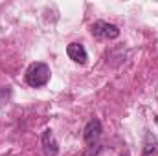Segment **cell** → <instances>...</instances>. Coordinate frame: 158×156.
I'll use <instances>...</instances> for the list:
<instances>
[{"label": "cell", "instance_id": "cell-1", "mask_svg": "<svg viewBox=\"0 0 158 156\" xmlns=\"http://www.w3.org/2000/svg\"><path fill=\"white\" fill-rule=\"evenodd\" d=\"M50 81V68L44 63H31L26 70V83L33 88L44 86Z\"/></svg>", "mask_w": 158, "mask_h": 156}, {"label": "cell", "instance_id": "cell-2", "mask_svg": "<svg viewBox=\"0 0 158 156\" xmlns=\"http://www.w3.org/2000/svg\"><path fill=\"white\" fill-rule=\"evenodd\" d=\"M90 31L98 37V39H116L119 35V30L114 24H109V22H103V20H98L92 24Z\"/></svg>", "mask_w": 158, "mask_h": 156}, {"label": "cell", "instance_id": "cell-3", "mask_svg": "<svg viewBox=\"0 0 158 156\" xmlns=\"http://www.w3.org/2000/svg\"><path fill=\"white\" fill-rule=\"evenodd\" d=\"M101 132H103V129H101V121L96 119V117L90 119V121L86 123L85 130H83L85 143H86V145H96L98 140H99V136H101Z\"/></svg>", "mask_w": 158, "mask_h": 156}, {"label": "cell", "instance_id": "cell-4", "mask_svg": "<svg viewBox=\"0 0 158 156\" xmlns=\"http://www.w3.org/2000/svg\"><path fill=\"white\" fill-rule=\"evenodd\" d=\"M40 140H42V149H44L46 156H57V153H59V143H57L52 129H46L42 132V138Z\"/></svg>", "mask_w": 158, "mask_h": 156}, {"label": "cell", "instance_id": "cell-5", "mask_svg": "<svg viewBox=\"0 0 158 156\" xmlns=\"http://www.w3.org/2000/svg\"><path fill=\"white\" fill-rule=\"evenodd\" d=\"M66 53H68V57L74 63H79V64H85L86 63V50L79 42H70L68 48H66Z\"/></svg>", "mask_w": 158, "mask_h": 156}, {"label": "cell", "instance_id": "cell-6", "mask_svg": "<svg viewBox=\"0 0 158 156\" xmlns=\"http://www.w3.org/2000/svg\"><path fill=\"white\" fill-rule=\"evenodd\" d=\"M119 156H131V154H129V153H121Z\"/></svg>", "mask_w": 158, "mask_h": 156}]
</instances>
